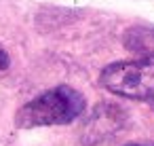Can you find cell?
<instances>
[{
  "label": "cell",
  "mask_w": 154,
  "mask_h": 146,
  "mask_svg": "<svg viewBox=\"0 0 154 146\" xmlns=\"http://www.w3.org/2000/svg\"><path fill=\"white\" fill-rule=\"evenodd\" d=\"M87 108L85 95L68 85L53 87L32 102L23 104L15 114V125L19 129L49 127V125H68L76 121Z\"/></svg>",
  "instance_id": "1"
},
{
  "label": "cell",
  "mask_w": 154,
  "mask_h": 146,
  "mask_svg": "<svg viewBox=\"0 0 154 146\" xmlns=\"http://www.w3.org/2000/svg\"><path fill=\"white\" fill-rule=\"evenodd\" d=\"M127 123V114L116 104H99L91 112L89 121L82 127V144L97 146L112 135H116Z\"/></svg>",
  "instance_id": "3"
},
{
  "label": "cell",
  "mask_w": 154,
  "mask_h": 146,
  "mask_svg": "<svg viewBox=\"0 0 154 146\" xmlns=\"http://www.w3.org/2000/svg\"><path fill=\"white\" fill-rule=\"evenodd\" d=\"M99 85L129 100H154V55L106 66L99 74Z\"/></svg>",
  "instance_id": "2"
},
{
  "label": "cell",
  "mask_w": 154,
  "mask_h": 146,
  "mask_svg": "<svg viewBox=\"0 0 154 146\" xmlns=\"http://www.w3.org/2000/svg\"><path fill=\"white\" fill-rule=\"evenodd\" d=\"M125 146H154V144H139V142H131V144H125Z\"/></svg>",
  "instance_id": "5"
},
{
  "label": "cell",
  "mask_w": 154,
  "mask_h": 146,
  "mask_svg": "<svg viewBox=\"0 0 154 146\" xmlns=\"http://www.w3.org/2000/svg\"><path fill=\"white\" fill-rule=\"evenodd\" d=\"M9 66H11V57L2 47H0V74H5L9 70Z\"/></svg>",
  "instance_id": "4"
}]
</instances>
